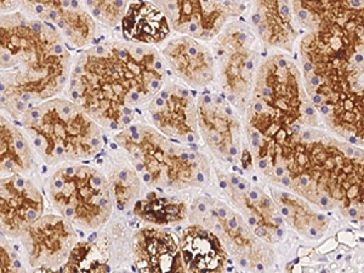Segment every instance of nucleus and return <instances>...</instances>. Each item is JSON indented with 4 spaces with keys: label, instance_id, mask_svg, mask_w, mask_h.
Here are the masks:
<instances>
[{
    "label": "nucleus",
    "instance_id": "obj_1",
    "mask_svg": "<svg viewBox=\"0 0 364 273\" xmlns=\"http://www.w3.org/2000/svg\"><path fill=\"white\" fill-rule=\"evenodd\" d=\"M254 170L322 210L364 224V149L316 128L249 142Z\"/></svg>",
    "mask_w": 364,
    "mask_h": 273
},
{
    "label": "nucleus",
    "instance_id": "obj_2",
    "mask_svg": "<svg viewBox=\"0 0 364 273\" xmlns=\"http://www.w3.org/2000/svg\"><path fill=\"white\" fill-rule=\"evenodd\" d=\"M169 78L157 48L125 42L106 31L96 44L75 53L63 95L111 136L141 119Z\"/></svg>",
    "mask_w": 364,
    "mask_h": 273
},
{
    "label": "nucleus",
    "instance_id": "obj_3",
    "mask_svg": "<svg viewBox=\"0 0 364 273\" xmlns=\"http://www.w3.org/2000/svg\"><path fill=\"white\" fill-rule=\"evenodd\" d=\"M0 10V113L18 122L29 108L65 94L75 53L18 1H1Z\"/></svg>",
    "mask_w": 364,
    "mask_h": 273
},
{
    "label": "nucleus",
    "instance_id": "obj_4",
    "mask_svg": "<svg viewBox=\"0 0 364 273\" xmlns=\"http://www.w3.org/2000/svg\"><path fill=\"white\" fill-rule=\"evenodd\" d=\"M302 79L311 102L364 75V1H291Z\"/></svg>",
    "mask_w": 364,
    "mask_h": 273
},
{
    "label": "nucleus",
    "instance_id": "obj_5",
    "mask_svg": "<svg viewBox=\"0 0 364 273\" xmlns=\"http://www.w3.org/2000/svg\"><path fill=\"white\" fill-rule=\"evenodd\" d=\"M243 118L248 141L277 142L318 124L301 72L288 55L264 54Z\"/></svg>",
    "mask_w": 364,
    "mask_h": 273
},
{
    "label": "nucleus",
    "instance_id": "obj_6",
    "mask_svg": "<svg viewBox=\"0 0 364 273\" xmlns=\"http://www.w3.org/2000/svg\"><path fill=\"white\" fill-rule=\"evenodd\" d=\"M108 137L132 161L147 188L198 192L210 185L213 157L204 146L178 144L144 119Z\"/></svg>",
    "mask_w": 364,
    "mask_h": 273
},
{
    "label": "nucleus",
    "instance_id": "obj_7",
    "mask_svg": "<svg viewBox=\"0 0 364 273\" xmlns=\"http://www.w3.org/2000/svg\"><path fill=\"white\" fill-rule=\"evenodd\" d=\"M18 123L46 168L96 161L108 145L104 129L65 95L29 108Z\"/></svg>",
    "mask_w": 364,
    "mask_h": 273
},
{
    "label": "nucleus",
    "instance_id": "obj_8",
    "mask_svg": "<svg viewBox=\"0 0 364 273\" xmlns=\"http://www.w3.org/2000/svg\"><path fill=\"white\" fill-rule=\"evenodd\" d=\"M42 183L50 210L84 235L102 230L116 216L111 187L97 161L43 166Z\"/></svg>",
    "mask_w": 364,
    "mask_h": 273
},
{
    "label": "nucleus",
    "instance_id": "obj_9",
    "mask_svg": "<svg viewBox=\"0 0 364 273\" xmlns=\"http://www.w3.org/2000/svg\"><path fill=\"white\" fill-rule=\"evenodd\" d=\"M210 46L216 65L211 90L224 96L245 117L264 51L245 16L230 22Z\"/></svg>",
    "mask_w": 364,
    "mask_h": 273
},
{
    "label": "nucleus",
    "instance_id": "obj_10",
    "mask_svg": "<svg viewBox=\"0 0 364 273\" xmlns=\"http://www.w3.org/2000/svg\"><path fill=\"white\" fill-rule=\"evenodd\" d=\"M188 223L202 225L214 232L232 261L242 269L264 272L272 260L267 243L257 238L243 218L209 187L192 197Z\"/></svg>",
    "mask_w": 364,
    "mask_h": 273
},
{
    "label": "nucleus",
    "instance_id": "obj_11",
    "mask_svg": "<svg viewBox=\"0 0 364 273\" xmlns=\"http://www.w3.org/2000/svg\"><path fill=\"white\" fill-rule=\"evenodd\" d=\"M197 112L199 137L211 157L250 174L254 166L243 116L214 90L197 94Z\"/></svg>",
    "mask_w": 364,
    "mask_h": 273
},
{
    "label": "nucleus",
    "instance_id": "obj_12",
    "mask_svg": "<svg viewBox=\"0 0 364 273\" xmlns=\"http://www.w3.org/2000/svg\"><path fill=\"white\" fill-rule=\"evenodd\" d=\"M238 168L220 164L213 158L210 188L245 220L252 233L267 245L282 240L283 220L277 204Z\"/></svg>",
    "mask_w": 364,
    "mask_h": 273
},
{
    "label": "nucleus",
    "instance_id": "obj_13",
    "mask_svg": "<svg viewBox=\"0 0 364 273\" xmlns=\"http://www.w3.org/2000/svg\"><path fill=\"white\" fill-rule=\"evenodd\" d=\"M141 119L178 144L203 146L198 133L197 94L171 77L146 106Z\"/></svg>",
    "mask_w": 364,
    "mask_h": 273
},
{
    "label": "nucleus",
    "instance_id": "obj_14",
    "mask_svg": "<svg viewBox=\"0 0 364 273\" xmlns=\"http://www.w3.org/2000/svg\"><path fill=\"white\" fill-rule=\"evenodd\" d=\"M176 36L210 44L226 26L248 11L245 1H156Z\"/></svg>",
    "mask_w": 364,
    "mask_h": 273
},
{
    "label": "nucleus",
    "instance_id": "obj_15",
    "mask_svg": "<svg viewBox=\"0 0 364 273\" xmlns=\"http://www.w3.org/2000/svg\"><path fill=\"white\" fill-rule=\"evenodd\" d=\"M83 236L68 220L49 209L26 228L17 242L29 269L33 271L65 264Z\"/></svg>",
    "mask_w": 364,
    "mask_h": 273
},
{
    "label": "nucleus",
    "instance_id": "obj_16",
    "mask_svg": "<svg viewBox=\"0 0 364 273\" xmlns=\"http://www.w3.org/2000/svg\"><path fill=\"white\" fill-rule=\"evenodd\" d=\"M49 205L43 188L42 174L0 178V231L17 240L26 228L41 219Z\"/></svg>",
    "mask_w": 364,
    "mask_h": 273
},
{
    "label": "nucleus",
    "instance_id": "obj_17",
    "mask_svg": "<svg viewBox=\"0 0 364 273\" xmlns=\"http://www.w3.org/2000/svg\"><path fill=\"white\" fill-rule=\"evenodd\" d=\"M130 221L129 257L136 273H187L176 230Z\"/></svg>",
    "mask_w": 364,
    "mask_h": 273
},
{
    "label": "nucleus",
    "instance_id": "obj_18",
    "mask_svg": "<svg viewBox=\"0 0 364 273\" xmlns=\"http://www.w3.org/2000/svg\"><path fill=\"white\" fill-rule=\"evenodd\" d=\"M18 6L53 26L75 54L96 44L106 32L97 25L82 1H18Z\"/></svg>",
    "mask_w": 364,
    "mask_h": 273
},
{
    "label": "nucleus",
    "instance_id": "obj_19",
    "mask_svg": "<svg viewBox=\"0 0 364 273\" xmlns=\"http://www.w3.org/2000/svg\"><path fill=\"white\" fill-rule=\"evenodd\" d=\"M158 50L171 78L196 94L214 87L216 65L210 44L174 34Z\"/></svg>",
    "mask_w": 364,
    "mask_h": 273
},
{
    "label": "nucleus",
    "instance_id": "obj_20",
    "mask_svg": "<svg viewBox=\"0 0 364 273\" xmlns=\"http://www.w3.org/2000/svg\"><path fill=\"white\" fill-rule=\"evenodd\" d=\"M128 231L118 218L97 232L84 235L66 262L58 267H42L32 273H111L116 267L118 248Z\"/></svg>",
    "mask_w": 364,
    "mask_h": 273
},
{
    "label": "nucleus",
    "instance_id": "obj_21",
    "mask_svg": "<svg viewBox=\"0 0 364 273\" xmlns=\"http://www.w3.org/2000/svg\"><path fill=\"white\" fill-rule=\"evenodd\" d=\"M245 18L264 54L294 50L299 32L291 1H252Z\"/></svg>",
    "mask_w": 364,
    "mask_h": 273
},
{
    "label": "nucleus",
    "instance_id": "obj_22",
    "mask_svg": "<svg viewBox=\"0 0 364 273\" xmlns=\"http://www.w3.org/2000/svg\"><path fill=\"white\" fill-rule=\"evenodd\" d=\"M315 108L331 133L351 145L364 146V75Z\"/></svg>",
    "mask_w": 364,
    "mask_h": 273
},
{
    "label": "nucleus",
    "instance_id": "obj_23",
    "mask_svg": "<svg viewBox=\"0 0 364 273\" xmlns=\"http://www.w3.org/2000/svg\"><path fill=\"white\" fill-rule=\"evenodd\" d=\"M187 273H228L233 261L214 232L187 223L176 228Z\"/></svg>",
    "mask_w": 364,
    "mask_h": 273
},
{
    "label": "nucleus",
    "instance_id": "obj_24",
    "mask_svg": "<svg viewBox=\"0 0 364 273\" xmlns=\"http://www.w3.org/2000/svg\"><path fill=\"white\" fill-rule=\"evenodd\" d=\"M111 187L116 215L127 218L145 195L147 187L135 166L108 137V145L97 159Z\"/></svg>",
    "mask_w": 364,
    "mask_h": 273
},
{
    "label": "nucleus",
    "instance_id": "obj_25",
    "mask_svg": "<svg viewBox=\"0 0 364 273\" xmlns=\"http://www.w3.org/2000/svg\"><path fill=\"white\" fill-rule=\"evenodd\" d=\"M195 193L147 188L127 218L137 224L176 230L188 223L191 200Z\"/></svg>",
    "mask_w": 364,
    "mask_h": 273
},
{
    "label": "nucleus",
    "instance_id": "obj_26",
    "mask_svg": "<svg viewBox=\"0 0 364 273\" xmlns=\"http://www.w3.org/2000/svg\"><path fill=\"white\" fill-rule=\"evenodd\" d=\"M113 32L125 42L157 49L174 36L166 14L156 1H129L119 28Z\"/></svg>",
    "mask_w": 364,
    "mask_h": 273
},
{
    "label": "nucleus",
    "instance_id": "obj_27",
    "mask_svg": "<svg viewBox=\"0 0 364 273\" xmlns=\"http://www.w3.org/2000/svg\"><path fill=\"white\" fill-rule=\"evenodd\" d=\"M43 164L25 130L16 120L0 113V178L38 176Z\"/></svg>",
    "mask_w": 364,
    "mask_h": 273
},
{
    "label": "nucleus",
    "instance_id": "obj_28",
    "mask_svg": "<svg viewBox=\"0 0 364 273\" xmlns=\"http://www.w3.org/2000/svg\"><path fill=\"white\" fill-rule=\"evenodd\" d=\"M271 196L282 218L302 236L317 240L327 231L329 225L327 218L312 210L301 197L273 187H271Z\"/></svg>",
    "mask_w": 364,
    "mask_h": 273
},
{
    "label": "nucleus",
    "instance_id": "obj_29",
    "mask_svg": "<svg viewBox=\"0 0 364 273\" xmlns=\"http://www.w3.org/2000/svg\"><path fill=\"white\" fill-rule=\"evenodd\" d=\"M82 3L101 29L107 32L119 28L129 5V1L118 0H85Z\"/></svg>",
    "mask_w": 364,
    "mask_h": 273
},
{
    "label": "nucleus",
    "instance_id": "obj_30",
    "mask_svg": "<svg viewBox=\"0 0 364 273\" xmlns=\"http://www.w3.org/2000/svg\"><path fill=\"white\" fill-rule=\"evenodd\" d=\"M0 273H32L17 240L0 236Z\"/></svg>",
    "mask_w": 364,
    "mask_h": 273
},
{
    "label": "nucleus",
    "instance_id": "obj_31",
    "mask_svg": "<svg viewBox=\"0 0 364 273\" xmlns=\"http://www.w3.org/2000/svg\"><path fill=\"white\" fill-rule=\"evenodd\" d=\"M111 273H136V271L130 265H120L114 267Z\"/></svg>",
    "mask_w": 364,
    "mask_h": 273
}]
</instances>
